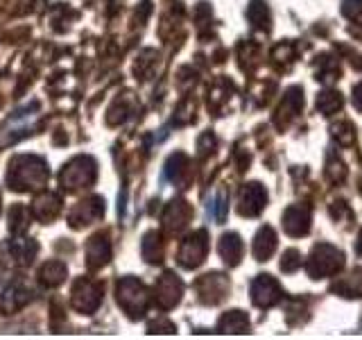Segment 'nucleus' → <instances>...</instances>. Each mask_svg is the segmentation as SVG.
<instances>
[{"label":"nucleus","mask_w":362,"mask_h":340,"mask_svg":"<svg viewBox=\"0 0 362 340\" xmlns=\"http://www.w3.org/2000/svg\"><path fill=\"white\" fill-rule=\"evenodd\" d=\"M333 293H339L342 298H360L362 295V272L354 270L349 277H342L333 283Z\"/></svg>","instance_id":"obj_24"},{"label":"nucleus","mask_w":362,"mask_h":340,"mask_svg":"<svg viewBox=\"0 0 362 340\" xmlns=\"http://www.w3.org/2000/svg\"><path fill=\"white\" fill-rule=\"evenodd\" d=\"M111 259V243L105 234H95L90 241L86 243V264L88 268H102L107 266Z\"/></svg>","instance_id":"obj_17"},{"label":"nucleus","mask_w":362,"mask_h":340,"mask_svg":"<svg viewBox=\"0 0 362 340\" xmlns=\"http://www.w3.org/2000/svg\"><path fill=\"white\" fill-rule=\"evenodd\" d=\"M59 211H62V198L57 196V193H50V191H45V193H41V196L34 198L32 209H30V213L41 222L54 220L57 215H59Z\"/></svg>","instance_id":"obj_16"},{"label":"nucleus","mask_w":362,"mask_h":340,"mask_svg":"<svg viewBox=\"0 0 362 340\" xmlns=\"http://www.w3.org/2000/svg\"><path fill=\"white\" fill-rule=\"evenodd\" d=\"M220 334H249V317L243 311H229L218 322Z\"/></svg>","instance_id":"obj_22"},{"label":"nucleus","mask_w":362,"mask_h":340,"mask_svg":"<svg viewBox=\"0 0 362 340\" xmlns=\"http://www.w3.org/2000/svg\"><path fill=\"white\" fill-rule=\"evenodd\" d=\"M175 332H177L175 324L165 320V317H158V320L150 322V334H175Z\"/></svg>","instance_id":"obj_35"},{"label":"nucleus","mask_w":362,"mask_h":340,"mask_svg":"<svg viewBox=\"0 0 362 340\" xmlns=\"http://www.w3.org/2000/svg\"><path fill=\"white\" fill-rule=\"evenodd\" d=\"M305 270H308V275L313 279L339 275V272L344 270V252L331 243L315 245V249L308 256V264H305Z\"/></svg>","instance_id":"obj_2"},{"label":"nucleus","mask_w":362,"mask_h":340,"mask_svg":"<svg viewBox=\"0 0 362 340\" xmlns=\"http://www.w3.org/2000/svg\"><path fill=\"white\" fill-rule=\"evenodd\" d=\"M192 218V209L186 200H173L165 207V213H163V227L170 232V234H179L184 232L188 222Z\"/></svg>","instance_id":"obj_14"},{"label":"nucleus","mask_w":362,"mask_h":340,"mask_svg":"<svg viewBox=\"0 0 362 340\" xmlns=\"http://www.w3.org/2000/svg\"><path fill=\"white\" fill-rule=\"evenodd\" d=\"M301 266V254L297 252V249H288L286 254H283L281 259V270L283 272H294Z\"/></svg>","instance_id":"obj_33"},{"label":"nucleus","mask_w":362,"mask_h":340,"mask_svg":"<svg viewBox=\"0 0 362 340\" xmlns=\"http://www.w3.org/2000/svg\"><path fill=\"white\" fill-rule=\"evenodd\" d=\"M30 300H32V290L18 279V281L11 283V286H7L3 290V295H0V311L14 313V311L23 309V306H25Z\"/></svg>","instance_id":"obj_15"},{"label":"nucleus","mask_w":362,"mask_h":340,"mask_svg":"<svg viewBox=\"0 0 362 340\" xmlns=\"http://www.w3.org/2000/svg\"><path fill=\"white\" fill-rule=\"evenodd\" d=\"M195 288L204 304H220L229 293V279L220 275V272H209V275L197 279Z\"/></svg>","instance_id":"obj_9"},{"label":"nucleus","mask_w":362,"mask_h":340,"mask_svg":"<svg viewBox=\"0 0 362 340\" xmlns=\"http://www.w3.org/2000/svg\"><path fill=\"white\" fill-rule=\"evenodd\" d=\"M315 105L324 113V116H333V113H337L339 109L344 107V98H342V94H337V91L326 89V91H322L320 96H317Z\"/></svg>","instance_id":"obj_26"},{"label":"nucleus","mask_w":362,"mask_h":340,"mask_svg":"<svg viewBox=\"0 0 362 340\" xmlns=\"http://www.w3.org/2000/svg\"><path fill=\"white\" fill-rule=\"evenodd\" d=\"M98 177V164L90 157H75L73 162H68L59 175L62 188L66 191H77L86 188L95 181Z\"/></svg>","instance_id":"obj_4"},{"label":"nucleus","mask_w":362,"mask_h":340,"mask_svg":"<svg viewBox=\"0 0 362 340\" xmlns=\"http://www.w3.org/2000/svg\"><path fill=\"white\" fill-rule=\"evenodd\" d=\"M331 136H333V141L337 145H354L356 143V128H354V123H349V120H339L335 125H331Z\"/></svg>","instance_id":"obj_29"},{"label":"nucleus","mask_w":362,"mask_h":340,"mask_svg":"<svg viewBox=\"0 0 362 340\" xmlns=\"http://www.w3.org/2000/svg\"><path fill=\"white\" fill-rule=\"evenodd\" d=\"M73 306L82 313H93L102 302V283L95 279H77L73 286Z\"/></svg>","instance_id":"obj_7"},{"label":"nucleus","mask_w":362,"mask_h":340,"mask_svg":"<svg viewBox=\"0 0 362 340\" xmlns=\"http://www.w3.org/2000/svg\"><path fill=\"white\" fill-rule=\"evenodd\" d=\"M206 254H209V234L204 230L192 232L184 238V243L179 247V264L192 270L204 264Z\"/></svg>","instance_id":"obj_5"},{"label":"nucleus","mask_w":362,"mask_h":340,"mask_svg":"<svg viewBox=\"0 0 362 340\" xmlns=\"http://www.w3.org/2000/svg\"><path fill=\"white\" fill-rule=\"evenodd\" d=\"M39 277L48 288H54L66 279V266L62 264V261H48V264L41 268Z\"/></svg>","instance_id":"obj_27"},{"label":"nucleus","mask_w":362,"mask_h":340,"mask_svg":"<svg viewBox=\"0 0 362 340\" xmlns=\"http://www.w3.org/2000/svg\"><path fill=\"white\" fill-rule=\"evenodd\" d=\"M199 152L202 154H209L211 150H213V147H215V139H213V134L211 132H206V134H204L202 136V139H199Z\"/></svg>","instance_id":"obj_36"},{"label":"nucleus","mask_w":362,"mask_h":340,"mask_svg":"<svg viewBox=\"0 0 362 340\" xmlns=\"http://www.w3.org/2000/svg\"><path fill=\"white\" fill-rule=\"evenodd\" d=\"M116 298H118L120 309L129 317H143L147 309H150V293H147L143 283L134 277H124L118 283Z\"/></svg>","instance_id":"obj_3"},{"label":"nucleus","mask_w":362,"mask_h":340,"mask_svg":"<svg viewBox=\"0 0 362 340\" xmlns=\"http://www.w3.org/2000/svg\"><path fill=\"white\" fill-rule=\"evenodd\" d=\"M247 16L252 21V26L260 32H269L272 28V16H269V9L263 0H252V5L247 9Z\"/></svg>","instance_id":"obj_25"},{"label":"nucleus","mask_w":362,"mask_h":340,"mask_svg":"<svg viewBox=\"0 0 362 340\" xmlns=\"http://www.w3.org/2000/svg\"><path fill=\"white\" fill-rule=\"evenodd\" d=\"M254 259L256 261H267L276 249V232L272 227H260L256 238H254Z\"/></svg>","instance_id":"obj_20"},{"label":"nucleus","mask_w":362,"mask_h":340,"mask_svg":"<svg viewBox=\"0 0 362 340\" xmlns=\"http://www.w3.org/2000/svg\"><path fill=\"white\" fill-rule=\"evenodd\" d=\"M354 105H356L358 109H362V84H358V86L354 89Z\"/></svg>","instance_id":"obj_37"},{"label":"nucleus","mask_w":362,"mask_h":340,"mask_svg":"<svg viewBox=\"0 0 362 340\" xmlns=\"http://www.w3.org/2000/svg\"><path fill=\"white\" fill-rule=\"evenodd\" d=\"M48 166L41 157L21 154L9 164L7 184L14 191H39L48 184Z\"/></svg>","instance_id":"obj_1"},{"label":"nucleus","mask_w":362,"mask_h":340,"mask_svg":"<svg viewBox=\"0 0 362 340\" xmlns=\"http://www.w3.org/2000/svg\"><path fill=\"white\" fill-rule=\"evenodd\" d=\"M301 107H303V91H301V86L288 89V94L283 96L281 105L276 109V116H274L276 128L279 130H286L288 125L301 113Z\"/></svg>","instance_id":"obj_11"},{"label":"nucleus","mask_w":362,"mask_h":340,"mask_svg":"<svg viewBox=\"0 0 362 340\" xmlns=\"http://www.w3.org/2000/svg\"><path fill=\"white\" fill-rule=\"evenodd\" d=\"M181 295H184V281H181L175 272H163L154 286V302L158 309H163V311L175 309L181 302Z\"/></svg>","instance_id":"obj_6"},{"label":"nucleus","mask_w":362,"mask_h":340,"mask_svg":"<svg viewBox=\"0 0 362 340\" xmlns=\"http://www.w3.org/2000/svg\"><path fill=\"white\" fill-rule=\"evenodd\" d=\"M30 222V209H25L23 204H14L9 211V230L11 234H23L28 230Z\"/></svg>","instance_id":"obj_30"},{"label":"nucleus","mask_w":362,"mask_h":340,"mask_svg":"<svg viewBox=\"0 0 362 340\" xmlns=\"http://www.w3.org/2000/svg\"><path fill=\"white\" fill-rule=\"evenodd\" d=\"M281 298H283V288L272 275H258L252 281V302L258 309H269V306L279 304Z\"/></svg>","instance_id":"obj_8"},{"label":"nucleus","mask_w":362,"mask_h":340,"mask_svg":"<svg viewBox=\"0 0 362 340\" xmlns=\"http://www.w3.org/2000/svg\"><path fill=\"white\" fill-rule=\"evenodd\" d=\"M265 204H267V191L263 188V184L252 181V184H245L240 188V196H238V211H240V215L254 218V215H258L265 209Z\"/></svg>","instance_id":"obj_10"},{"label":"nucleus","mask_w":362,"mask_h":340,"mask_svg":"<svg viewBox=\"0 0 362 340\" xmlns=\"http://www.w3.org/2000/svg\"><path fill=\"white\" fill-rule=\"evenodd\" d=\"M272 57H274V62H279V64H292V60H294V45L281 43V45H276V48H274Z\"/></svg>","instance_id":"obj_34"},{"label":"nucleus","mask_w":362,"mask_h":340,"mask_svg":"<svg viewBox=\"0 0 362 340\" xmlns=\"http://www.w3.org/2000/svg\"><path fill=\"white\" fill-rule=\"evenodd\" d=\"M7 252L16 266H30L39 252V245L32 238H14V241L7 243Z\"/></svg>","instance_id":"obj_18"},{"label":"nucleus","mask_w":362,"mask_h":340,"mask_svg":"<svg viewBox=\"0 0 362 340\" xmlns=\"http://www.w3.org/2000/svg\"><path fill=\"white\" fill-rule=\"evenodd\" d=\"M324 175L328 177V181H333V184H339L344 177H346V168L344 164L339 162V159L331 152L326 159V170H324Z\"/></svg>","instance_id":"obj_31"},{"label":"nucleus","mask_w":362,"mask_h":340,"mask_svg":"<svg viewBox=\"0 0 362 340\" xmlns=\"http://www.w3.org/2000/svg\"><path fill=\"white\" fill-rule=\"evenodd\" d=\"M310 209L303 207V204H292V207L286 209L283 213V230H286L288 236H305L310 232Z\"/></svg>","instance_id":"obj_13"},{"label":"nucleus","mask_w":362,"mask_h":340,"mask_svg":"<svg viewBox=\"0 0 362 340\" xmlns=\"http://www.w3.org/2000/svg\"><path fill=\"white\" fill-rule=\"evenodd\" d=\"M218 249H220V256L224 259V264L233 268V266L240 264L243 249H245V247H243L240 236H238L235 232H229V234H224V236L220 238Z\"/></svg>","instance_id":"obj_19"},{"label":"nucleus","mask_w":362,"mask_h":340,"mask_svg":"<svg viewBox=\"0 0 362 340\" xmlns=\"http://www.w3.org/2000/svg\"><path fill=\"white\" fill-rule=\"evenodd\" d=\"M143 256L150 261V264H158V261L163 259V241H161V236H158L156 232L145 234V238H143Z\"/></svg>","instance_id":"obj_28"},{"label":"nucleus","mask_w":362,"mask_h":340,"mask_svg":"<svg viewBox=\"0 0 362 340\" xmlns=\"http://www.w3.org/2000/svg\"><path fill=\"white\" fill-rule=\"evenodd\" d=\"M190 175V162L184 152H177L168 159L165 164V177L173 181V184H184Z\"/></svg>","instance_id":"obj_21"},{"label":"nucleus","mask_w":362,"mask_h":340,"mask_svg":"<svg viewBox=\"0 0 362 340\" xmlns=\"http://www.w3.org/2000/svg\"><path fill=\"white\" fill-rule=\"evenodd\" d=\"M226 211H229V200H226V193H224V191H220L218 196H215V200H213L211 213H213V218L218 220V222H224Z\"/></svg>","instance_id":"obj_32"},{"label":"nucleus","mask_w":362,"mask_h":340,"mask_svg":"<svg viewBox=\"0 0 362 340\" xmlns=\"http://www.w3.org/2000/svg\"><path fill=\"white\" fill-rule=\"evenodd\" d=\"M102 215H105V200L93 196L75 204V209L71 211V225L75 230H79V227H86L90 222L100 220Z\"/></svg>","instance_id":"obj_12"},{"label":"nucleus","mask_w":362,"mask_h":340,"mask_svg":"<svg viewBox=\"0 0 362 340\" xmlns=\"http://www.w3.org/2000/svg\"><path fill=\"white\" fill-rule=\"evenodd\" d=\"M315 77L320 79V82L333 84L335 79L339 77V62L331 55H322L320 60H317V64H315Z\"/></svg>","instance_id":"obj_23"},{"label":"nucleus","mask_w":362,"mask_h":340,"mask_svg":"<svg viewBox=\"0 0 362 340\" xmlns=\"http://www.w3.org/2000/svg\"><path fill=\"white\" fill-rule=\"evenodd\" d=\"M356 252H358V256H362V232L358 234V243H356Z\"/></svg>","instance_id":"obj_38"}]
</instances>
